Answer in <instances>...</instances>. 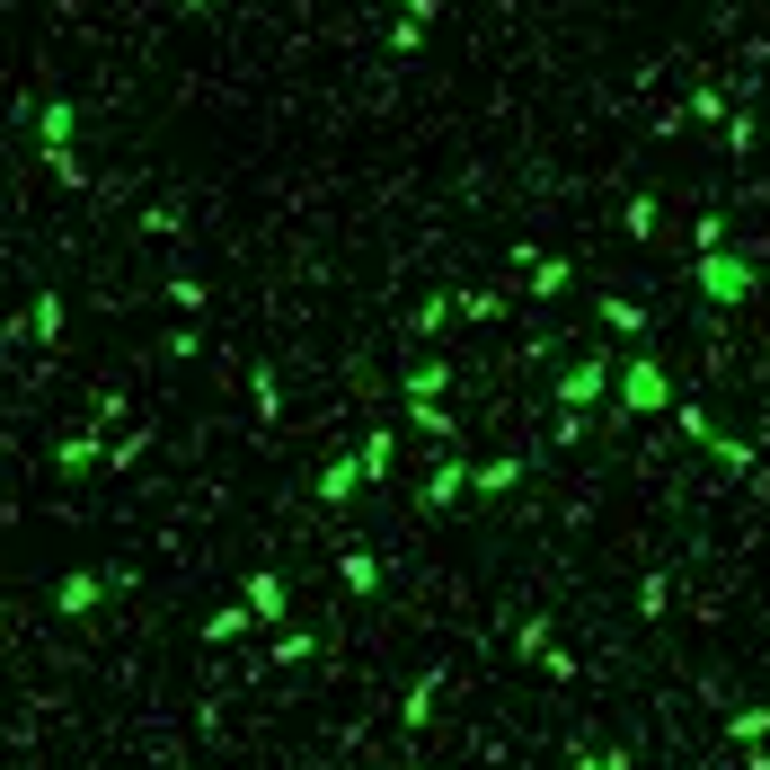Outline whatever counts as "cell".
<instances>
[{
  "label": "cell",
  "mask_w": 770,
  "mask_h": 770,
  "mask_svg": "<svg viewBox=\"0 0 770 770\" xmlns=\"http://www.w3.org/2000/svg\"><path fill=\"white\" fill-rule=\"evenodd\" d=\"M363 487V461H328V479H319V496H328V505H346Z\"/></svg>",
  "instance_id": "cell-1"
},
{
  "label": "cell",
  "mask_w": 770,
  "mask_h": 770,
  "mask_svg": "<svg viewBox=\"0 0 770 770\" xmlns=\"http://www.w3.org/2000/svg\"><path fill=\"white\" fill-rule=\"evenodd\" d=\"M248 611H266V620L284 611V585H275V575H257V585H248Z\"/></svg>",
  "instance_id": "cell-2"
},
{
  "label": "cell",
  "mask_w": 770,
  "mask_h": 770,
  "mask_svg": "<svg viewBox=\"0 0 770 770\" xmlns=\"http://www.w3.org/2000/svg\"><path fill=\"white\" fill-rule=\"evenodd\" d=\"M461 479H470V470H461V461H443V470H434V479H425V496H434V505H443V496H461Z\"/></svg>",
  "instance_id": "cell-3"
},
{
  "label": "cell",
  "mask_w": 770,
  "mask_h": 770,
  "mask_svg": "<svg viewBox=\"0 0 770 770\" xmlns=\"http://www.w3.org/2000/svg\"><path fill=\"white\" fill-rule=\"evenodd\" d=\"M186 10H213V0H186Z\"/></svg>",
  "instance_id": "cell-4"
}]
</instances>
